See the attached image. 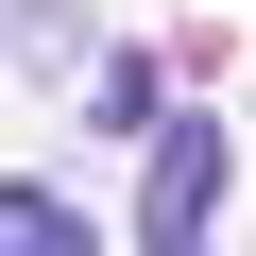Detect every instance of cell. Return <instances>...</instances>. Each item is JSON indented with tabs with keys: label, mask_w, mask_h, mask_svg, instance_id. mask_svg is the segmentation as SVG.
Returning <instances> with one entry per match:
<instances>
[{
	"label": "cell",
	"mask_w": 256,
	"mask_h": 256,
	"mask_svg": "<svg viewBox=\"0 0 256 256\" xmlns=\"http://www.w3.org/2000/svg\"><path fill=\"white\" fill-rule=\"evenodd\" d=\"M86 120H102V137H154V120H171V102H154V52H102V86H86Z\"/></svg>",
	"instance_id": "3"
},
{
	"label": "cell",
	"mask_w": 256,
	"mask_h": 256,
	"mask_svg": "<svg viewBox=\"0 0 256 256\" xmlns=\"http://www.w3.org/2000/svg\"><path fill=\"white\" fill-rule=\"evenodd\" d=\"M222 188H239V137H222V120H154V188H137V256H205V239H222Z\"/></svg>",
	"instance_id": "1"
},
{
	"label": "cell",
	"mask_w": 256,
	"mask_h": 256,
	"mask_svg": "<svg viewBox=\"0 0 256 256\" xmlns=\"http://www.w3.org/2000/svg\"><path fill=\"white\" fill-rule=\"evenodd\" d=\"M0 256H102V222L68 188H0Z\"/></svg>",
	"instance_id": "2"
}]
</instances>
